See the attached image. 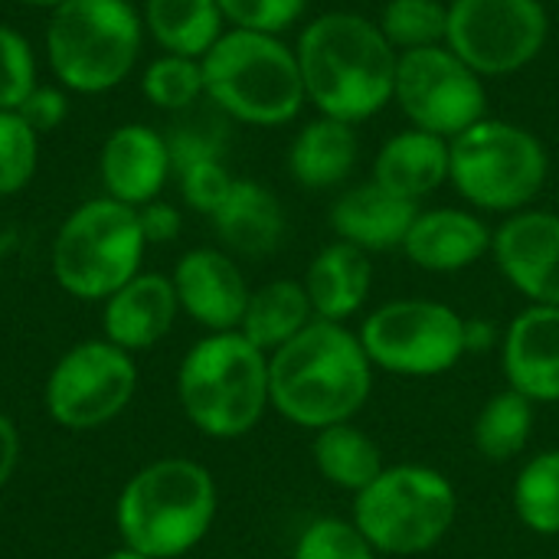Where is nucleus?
<instances>
[{"label":"nucleus","mask_w":559,"mask_h":559,"mask_svg":"<svg viewBox=\"0 0 559 559\" xmlns=\"http://www.w3.org/2000/svg\"><path fill=\"white\" fill-rule=\"evenodd\" d=\"M373 364L347 324L314 318L269 354V403L298 429L321 432L354 423L373 393Z\"/></svg>","instance_id":"1"},{"label":"nucleus","mask_w":559,"mask_h":559,"mask_svg":"<svg viewBox=\"0 0 559 559\" xmlns=\"http://www.w3.org/2000/svg\"><path fill=\"white\" fill-rule=\"evenodd\" d=\"M295 56L305 95L324 118L360 124L393 102L400 52L364 13L314 16L301 29Z\"/></svg>","instance_id":"2"},{"label":"nucleus","mask_w":559,"mask_h":559,"mask_svg":"<svg viewBox=\"0 0 559 559\" xmlns=\"http://www.w3.org/2000/svg\"><path fill=\"white\" fill-rule=\"evenodd\" d=\"M219 495L206 465L193 459H157L134 472L115 501L121 547L147 559H180L197 550L213 521Z\"/></svg>","instance_id":"3"},{"label":"nucleus","mask_w":559,"mask_h":559,"mask_svg":"<svg viewBox=\"0 0 559 559\" xmlns=\"http://www.w3.org/2000/svg\"><path fill=\"white\" fill-rule=\"evenodd\" d=\"M177 400L187 423L206 439H242L272 409L269 354L242 331L206 334L177 367Z\"/></svg>","instance_id":"4"},{"label":"nucleus","mask_w":559,"mask_h":559,"mask_svg":"<svg viewBox=\"0 0 559 559\" xmlns=\"http://www.w3.org/2000/svg\"><path fill=\"white\" fill-rule=\"evenodd\" d=\"M200 66L206 98L233 121L278 128L295 121L308 102L298 56L275 33L229 26Z\"/></svg>","instance_id":"5"},{"label":"nucleus","mask_w":559,"mask_h":559,"mask_svg":"<svg viewBox=\"0 0 559 559\" xmlns=\"http://www.w3.org/2000/svg\"><path fill=\"white\" fill-rule=\"evenodd\" d=\"M141 46L144 20L131 0H62L49 10L46 59L66 92L118 88L138 66Z\"/></svg>","instance_id":"6"},{"label":"nucleus","mask_w":559,"mask_h":559,"mask_svg":"<svg viewBox=\"0 0 559 559\" xmlns=\"http://www.w3.org/2000/svg\"><path fill=\"white\" fill-rule=\"evenodd\" d=\"M547 177L550 154L524 124L481 118L449 141V183L475 210L508 216L531 210Z\"/></svg>","instance_id":"7"},{"label":"nucleus","mask_w":559,"mask_h":559,"mask_svg":"<svg viewBox=\"0 0 559 559\" xmlns=\"http://www.w3.org/2000/svg\"><path fill=\"white\" fill-rule=\"evenodd\" d=\"M144 249L147 239L138 210L111 197H95L62 219L49 265L66 295L79 301H105L141 272Z\"/></svg>","instance_id":"8"},{"label":"nucleus","mask_w":559,"mask_h":559,"mask_svg":"<svg viewBox=\"0 0 559 559\" xmlns=\"http://www.w3.org/2000/svg\"><path fill=\"white\" fill-rule=\"evenodd\" d=\"M459 518L452 481L429 465H386L354 498V527L383 557H419L439 547Z\"/></svg>","instance_id":"9"},{"label":"nucleus","mask_w":559,"mask_h":559,"mask_svg":"<svg viewBox=\"0 0 559 559\" xmlns=\"http://www.w3.org/2000/svg\"><path fill=\"white\" fill-rule=\"evenodd\" d=\"M370 364L396 377H439L459 367L465 350V318L429 298H396L380 305L357 331Z\"/></svg>","instance_id":"10"},{"label":"nucleus","mask_w":559,"mask_h":559,"mask_svg":"<svg viewBox=\"0 0 559 559\" xmlns=\"http://www.w3.org/2000/svg\"><path fill=\"white\" fill-rule=\"evenodd\" d=\"M138 390L134 354L105 337L69 347L49 370L43 406L59 429L92 432L118 419Z\"/></svg>","instance_id":"11"},{"label":"nucleus","mask_w":559,"mask_h":559,"mask_svg":"<svg viewBox=\"0 0 559 559\" xmlns=\"http://www.w3.org/2000/svg\"><path fill=\"white\" fill-rule=\"evenodd\" d=\"M547 36L550 13L540 0H449L445 46L481 79L527 69Z\"/></svg>","instance_id":"12"},{"label":"nucleus","mask_w":559,"mask_h":559,"mask_svg":"<svg viewBox=\"0 0 559 559\" xmlns=\"http://www.w3.org/2000/svg\"><path fill=\"white\" fill-rule=\"evenodd\" d=\"M393 102L413 128L439 134L445 141L488 118L485 79L449 46L403 52L396 62Z\"/></svg>","instance_id":"13"},{"label":"nucleus","mask_w":559,"mask_h":559,"mask_svg":"<svg viewBox=\"0 0 559 559\" xmlns=\"http://www.w3.org/2000/svg\"><path fill=\"white\" fill-rule=\"evenodd\" d=\"M491 255L531 305L559 308V213L521 210L491 233Z\"/></svg>","instance_id":"14"},{"label":"nucleus","mask_w":559,"mask_h":559,"mask_svg":"<svg viewBox=\"0 0 559 559\" xmlns=\"http://www.w3.org/2000/svg\"><path fill=\"white\" fill-rule=\"evenodd\" d=\"M180 311L206 334L239 331L252 288L226 249L200 246L177 259L170 272Z\"/></svg>","instance_id":"15"},{"label":"nucleus","mask_w":559,"mask_h":559,"mask_svg":"<svg viewBox=\"0 0 559 559\" xmlns=\"http://www.w3.org/2000/svg\"><path fill=\"white\" fill-rule=\"evenodd\" d=\"M98 174L105 197L124 206H147L167 187L174 174L167 138L151 124H121L115 128L98 154Z\"/></svg>","instance_id":"16"},{"label":"nucleus","mask_w":559,"mask_h":559,"mask_svg":"<svg viewBox=\"0 0 559 559\" xmlns=\"http://www.w3.org/2000/svg\"><path fill=\"white\" fill-rule=\"evenodd\" d=\"M501 370L534 406L559 403V308L527 305L504 331Z\"/></svg>","instance_id":"17"},{"label":"nucleus","mask_w":559,"mask_h":559,"mask_svg":"<svg viewBox=\"0 0 559 559\" xmlns=\"http://www.w3.org/2000/svg\"><path fill=\"white\" fill-rule=\"evenodd\" d=\"M177 314L180 301L170 275L138 272L128 285L102 301V331L105 341H111L115 347L141 354L170 334Z\"/></svg>","instance_id":"18"},{"label":"nucleus","mask_w":559,"mask_h":559,"mask_svg":"<svg viewBox=\"0 0 559 559\" xmlns=\"http://www.w3.org/2000/svg\"><path fill=\"white\" fill-rule=\"evenodd\" d=\"M403 252L423 272H436V275L465 272L485 252H491V229L472 210H459V206L419 210L403 239Z\"/></svg>","instance_id":"19"},{"label":"nucleus","mask_w":559,"mask_h":559,"mask_svg":"<svg viewBox=\"0 0 559 559\" xmlns=\"http://www.w3.org/2000/svg\"><path fill=\"white\" fill-rule=\"evenodd\" d=\"M419 213V203H409L377 180L344 190L331 206V229L341 242H350L364 252H393L403 249V239Z\"/></svg>","instance_id":"20"},{"label":"nucleus","mask_w":559,"mask_h":559,"mask_svg":"<svg viewBox=\"0 0 559 559\" xmlns=\"http://www.w3.org/2000/svg\"><path fill=\"white\" fill-rule=\"evenodd\" d=\"M305 292L311 298L314 318L334 324L350 321L373 292L370 252L341 239L324 246L305 272Z\"/></svg>","instance_id":"21"},{"label":"nucleus","mask_w":559,"mask_h":559,"mask_svg":"<svg viewBox=\"0 0 559 559\" xmlns=\"http://www.w3.org/2000/svg\"><path fill=\"white\" fill-rule=\"evenodd\" d=\"M210 219L229 255L236 252L246 259H262L272 255L285 239V210L278 197L259 180H236Z\"/></svg>","instance_id":"22"},{"label":"nucleus","mask_w":559,"mask_h":559,"mask_svg":"<svg viewBox=\"0 0 559 559\" xmlns=\"http://www.w3.org/2000/svg\"><path fill=\"white\" fill-rule=\"evenodd\" d=\"M373 180L409 203H423L449 183V141L419 128L393 134L373 160Z\"/></svg>","instance_id":"23"},{"label":"nucleus","mask_w":559,"mask_h":559,"mask_svg":"<svg viewBox=\"0 0 559 559\" xmlns=\"http://www.w3.org/2000/svg\"><path fill=\"white\" fill-rule=\"evenodd\" d=\"M357 154L360 141L354 124L321 115L295 134L288 147V174L305 190H331L350 177Z\"/></svg>","instance_id":"24"},{"label":"nucleus","mask_w":559,"mask_h":559,"mask_svg":"<svg viewBox=\"0 0 559 559\" xmlns=\"http://www.w3.org/2000/svg\"><path fill=\"white\" fill-rule=\"evenodd\" d=\"M144 33L174 56L203 59L226 33V16L216 0H144Z\"/></svg>","instance_id":"25"},{"label":"nucleus","mask_w":559,"mask_h":559,"mask_svg":"<svg viewBox=\"0 0 559 559\" xmlns=\"http://www.w3.org/2000/svg\"><path fill=\"white\" fill-rule=\"evenodd\" d=\"M311 459H314L318 475L328 485H334V488H341V491H347L354 498L364 488H370L386 468L383 449L377 445V439L367 436L354 423H337V426H328V429L314 432Z\"/></svg>","instance_id":"26"},{"label":"nucleus","mask_w":559,"mask_h":559,"mask_svg":"<svg viewBox=\"0 0 559 559\" xmlns=\"http://www.w3.org/2000/svg\"><path fill=\"white\" fill-rule=\"evenodd\" d=\"M311 321H314V308H311V298L305 292V282L275 278V282H269L249 295L239 331L259 350L275 354L292 337H298Z\"/></svg>","instance_id":"27"},{"label":"nucleus","mask_w":559,"mask_h":559,"mask_svg":"<svg viewBox=\"0 0 559 559\" xmlns=\"http://www.w3.org/2000/svg\"><path fill=\"white\" fill-rule=\"evenodd\" d=\"M534 423H537V406L527 396H521L518 390L504 386L481 406V413L472 426L475 452L485 462L504 465L531 445Z\"/></svg>","instance_id":"28"},{"label":"nucleus","mask_w":559,"mask_h":559,"mask_svg":"<svg viewBox=\"0 0 559 559\" xmlns=\"http://www.w3.org/2000/svg\"><path fill=\"white\" fill-rule=\"evenodd\" d=\"M514 514L537 537H559V449L537 452L514 478Z\"/></svg>","instance_id":"29"},{"label":"nucleus","mask_w":559,"mask_h":559,"mask_svg":"<svg viewBox=\"0 0 559 559\" xmlns=\"http://www.w3.org/2000/svg\"><path fill=\"white\" fill-rule=\"evenodd\" d=\"M377 26L400 56L413 49L445 46L449 3L445 0H386Z\"/></svg>","instance_id":"30"},{"label":"nucleus","mask_w":559,"mask_h":559,"mask_svg":"<svg viewBox=\"0 0 559 559\" xmlns=\"http://www.w3.org/2000/svg\"><path fill=\"white\" fill-rule=\"evenodd\" d=\"M141 92L160 111H190L206 95L203 92V66H200V59L164 52L144 69Z\"/></svg>","instance_id":"31"},{"label":"nucleus","mask_w":559,"mask_h":559,"mask_svg":"<svg viewBox=\"0 0 559 559\" xmlns=\"http://www.w3.org/2000/svg\"><path fill=\"white\" fill-rule=\"evenodd\" d=\"M39 164V134L20 111H0V197H16L29 187Z\"/></svg>","instance_id":"32"},{"label":"nucleus","mask_w":559,"mask_h":559,"mask_svg":"<svg viewBox=\"0 0 559 559\" xmlns=\"http://www.w3.org/2000/svg\"><path fill=\"white\" fill-rule=\"evenodd\" d=\"M380 554L367 544V537L354 527V521L321 518L308 524L298 540L292 559H377Z\"/></svg>","instance_id":"33"},{"label":"nucleus","mask_w":559,"mask_h":559,"mask_svg":"<svg viewBox=\"0 0 559 559\" xmlns=\"http://www.w3.org/2000/svg\"><path fill=\"white\" fill-rule=\"evenodd\" d=\"M36 85V56L29 39L0 23V111H20Z\"/></svg>","instance_id":"34"},{"label":"nucleus","mask_w":559,"mask_h":559,"mask_svg":"<svg viewBox=\"0 0 559 559\" xmlns=\"http://www.w3.org/2000/svg\"><path fill=\"white\" fill-rule=\"evenodd\" d=\"M226 121L223 118H187L180 121L170 134H167V151H170V164L174 174L197 164V160H223L226 154Z\"/></svg>","instance_id":"35"},{"label":"nucleus","mask_w":559,"mask_h":559,"mask_svg":"<svg viewBox=\"0 0 559 559\" xmlns=\"http://www.w3.org/2000/svg\"><path fill=\"white\" fill-rule=\"evenodd\" d=\"M216 3L229 26L275 33V36L295 26L308 10V0H216Z\"/></svg>","instance_id":"36"},{"label":"nucleus","mask_w":559,"mask_h":559,"mask_svg":"<svg viewBox=\"0 0 559 559\" xmlns=\"http://www.w3.org/2000/svg\"><path fill=\"white\" fill-rule=\"evenodd\" d=\"M177 180H180L183 203L203 216H213L236 183V177L229 174V167L223 160H197V164L177 170Z\"/></svg>","instance_id":"37"},{"label":"nucleus","mask_w":559,"mask_h":559,"mask_svg":"<svg viewBox=\"0 0 559 559\" xmlns=\"http://www.w3.org/2000/svg\"><path fill=\"white\" fill-rule=\"evenodd\" d=\"M23 121L36 131V134H49L56 131L66 115H69V95L62 85H36L29 92V98L20 105Z\"/></svg>","instance_id":"38"},{"label":"nucleus","mask_w":559,"mask_h":559,"mask_svg":"<svg viewBox=\"0 0 559 559\" xmlns=\"http://www.w3.org/2000/svg\"><path fill=\"white\" fill-rule=\"evenodd\" d=\"M138 219H141V233H144L147 246H167L183 229L180 210L170 206V203H164V200H154V203L141 206L138 210Z\"/></svg>","instance_id":"39"},{"label":"nucleus","mask_w":559,"mask_h":559,"mask_svg":"<svg viewBox=\"0 0 559 559\" xmlns=\"http://www.w3.org/2000/svg\"><path fill=\"white\" fill-rule=\"evenodd\" d=\"M16 465H20V429L13 426L10 416L0 413V491L13 478Z\"/></svg>","instance_id":"40"},{"label":"nucleus","mask_w":559,"mask_h":559,"mask_svg":"<svg viewBox=\"0 0 559 559\" xmlns=\"http://www.w3.org/2000/svg\"><path fill=\"white\" fill-rule=\"evenodd\" d=\"M498 341V331L491 321H465V350L468 354H478V350H491Z\"/></svg>","instance_id":"41"},{"label":"nucleus","mask_w":559,"mask_h":559,"mask_svg":"<svg viewBox=\"0 0 559 559\" xmlns=\"http://www.w3.org/2000/svg\"><path fill=\"white\" fill-rule=\"evenodd\" d=\"M13 3H23V7H36V10H52V7H59L62 0H13Z\"/></svg>","instance_id":"42"},{"label":"nucleus","mask_w":559,"mask_h":559,"mask_svg":"<svg viewBox=\"0 0 559 559\" xmlns=\"http://www.w3.org/2000/svg\"><path fill=\"white\" fill-rule=\"evenodd\" d=\"M105 559H147V557L134 554V550H128V547H118V550H111Z\"/></svg>","instance_id":"43"}]
</instances>
